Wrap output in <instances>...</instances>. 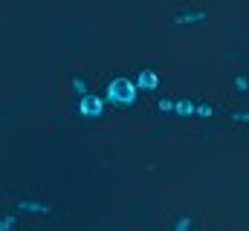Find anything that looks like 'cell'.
I'll list each match as a JSON object with an SVG mask.
<instances>
[{"label": "cell", "instance_id": "cell-1", "mask_svg": "<svg viewBox=\"0 0 249 231\" xmlns=\"http://www.w3.org/2000/svg\"><path fill=\"white\" fill-rule=\"evenodd\" d=\"M105 101H110L113 107H122V110L124 107H133L139 101V90H136L133 78H127V75L110 78L107 87H105Z\"/></svg>", "mask_w": 249, "mask_h": 231}, {"label": "cell", "instance_id": "cell-2", "mask_svg": "<svg viewBox=\"0 0 249 231\" xmlns=\"http://www.w3.org/2000/svg\"><path fill=\"white\" fill-rule=\"evenodd\" d=\"M212 9H203V6H183L177 12H171V23L177 29H197V26H206L212 23Z\"/></svg>", "mask_w": 249, "mask_h": 231}, {"label": "cell", "instance_id": "cell-3", "mask_svg": "<svg viewBox=\"0 0 249 231\" xmlns=\"http://www.w3.org/2000/svg\"><path fill=\"white\" fill-rule=\"evenodd\" d=\"M12 205L18 214H29V217H50L53 214V205L47 199H38V197H26V194H15L12 197Z\"/></svg>", "mask_w": 249, "mask_h": 231}, {"label": "cell", "instance_id": "cell-4", "mask_svg": "<svg viewBox=\"0 0 249 231\" xmlns=\"http://www.w3.org/2000/svg\"><path fill=\"white\" fill-rule=\"evenodd\" d=\"M160 113H171L180 118H194V99H180V96H165L157 101Z\"/></svg>", "mask_w": 249, "mask_h": 231}, {"label": "cell", "instance_id": "cell-5", "mask_svg": "<svg viewBox=\"0 0 249 231\" xmlns=\"http://www.w3.org/2000/svg\"><path fill=\"white\" fill-rule=\"evenodd\" d=\"M105 110H107L105 96L87 93L84 99H78V116H81V118H87V121H99V118H105Z\"/></svg>", "mask_w": 249, "mask_h": 231}, {"label": "cell", "instance_id": "cell-6", "mask_svg": "<svg viewBox=\"0 0 249 231\" xmlns=\"http://www.w3.org/2000/svg\"><path fill=\"white\" fill-rule=\"evenodd\" d=\"M133 84L139 93H154V90H160V75H157V69H139Z\"/></svg>", "mask_w": 249, "mask_h": 231}, {"label": "cell", "instance_id": "cell-7", "mask_svg": "<svg viewBox=\"0 0 249 231\" xmlns=\"http://www.w3.org/2000/svg\"><path fill=\"white\" fill-rule=\"evenodd\" d=\"M229 90L235 96H249V69H235L229 75Z\"/></svg>", "mask_w": 249, "mask_h": 231}, {"label": "cell", "instance_id": "cell-8", "mask_svg": "<svg viewBox=\"0 0 249 231\" xmlns=\"http://www.w3.org/2000/svg\"><path fill=\"white\" fill-rule=\"evenodd\" d=\"M168 231H197V214H194V211H180V214L171 220Z\"/></svg>", "mask_w": 249, "mask_h": 231}, {"label": "cell", "instance_id": "cell-9", "mask_svg": "<svg viewBox=\"0 0 249 231\" xmlns=\"http://www.w3.org/2000/svg\"><path fill=\"white\" fill-rule=\"evenodd\" d=\"M70 93H72L75 99H84L87 93H93V90H90V81H87L84 72H72V75H70Z\"/></svg>", "mask_w": 249, "mask_h": 231}, {"label": "cell", "instance_id": "cell-10", "mask_svg": "<svg viewBox=\"0 0 249 231\" xmlns=\"http://www.w3.org/2000/svg\"><path fill=\"white\" fill-rule=\"evenodd\" d=\"M194 118H203V121L214 118V104H209V101H200V99H194Z\"/></svg>", "mask_w": 249, "mask_h": 231}, {"label": "cell", "instance_id": "cell-11", "mask_svg": "<svg viewBox=\"0 0 249 231\" xmlns=\"http://www.w3.org/2000/svg\"><path fill=\"white\" fill-rule=\"evenodd\" d=\"M18 226H20V214H18V211L0 217V231H18Z\"/></svg>", "mask_w": 249, "mask_h": 231}, {"label": "cell", "instance_id": "cell-12", "mask_svg": "<svg viewBox=\"0 0 249 231\" xmlns=\"http://www.w3.org/2000/svg\"><path fill=\"white\" fill-rule=\"evenodd\" d=\"M229 121H232V124H244V127H249V107L232 110V113H229Z\"/></svg>", "mask_w": 249, "mask_h": 231}, {"label": "cell", "instance_id": "cell-13", "mask_svg": "<svg viewBox=\"0 0 249 231\" xmlns=\"http://www.w3.org/2000/svg\"><path fill=\"white\" fill-rule=\"evenodd\" d=\"M110 231H122V229H110Z\"/></svg>", "mask_w": 249, "mask_h": 231}]
</instances>
